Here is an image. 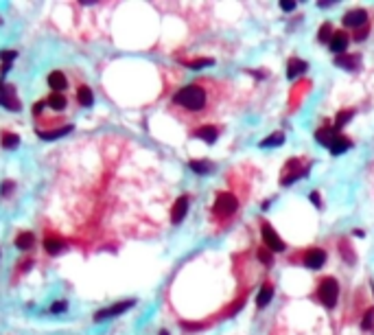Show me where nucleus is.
Listing matches in <instances>:
<instances>
[{
    "mask_svg": "<svg viewBox=\"0 0 374 335\" xmlns=\"http://www.w3.org/2000/svg\"><path fill=\"white\" fill-rule=\"evenodd\" d=\"M348 44H350L348 33H346V31H333L331 42H328V46H331V51H333V53L344 55V53H346V48H348Z\"/></svg>",
    "mask_w": 374,
    "mask_h": 335,
    "instance_id": "nucleus-10",
    "label": "nucleus"
},
{
    "mask_svg": "<svg viewBox=\"0 0 374 335\" xmlns=\"http://www.w3.org/2000/svg\"><path fill=\"white\" fill-rule=\"evenodd\" d=\"M192 136L195 138H201V140H206V142H212L217 140V136H219V129L214 127V125H203V127H197V129H192Z\"/></svg>",
    "mask_w": 374,
    "mask_h": 335,
    "instance_id": "nucleus-14",
    "label": "nucleus"
},
{
    "mask_svg": "<svg viewBox=\"0 0 374 335\" xmlns=\"http://www.w3.org/2000/svg\"><path fill=\"white\" fill-rule=\"evenodd\" d=\"M350 147H353V140L348 138V136H335V140L331 142V147H328V149H331V153L333 156H339V153H344V151H348Z\"/></svg>",
    "mask_w": 374,
    "mask_h": 335,
    "instance_id": "nucleus-17",
    "label": "nucleus"
},
{
    "mask_svg": "<svg viewBox=\"0 0 374 335\" xmlns=\"http://www.w3.org/2000/svg\"><path fill=\"white\" fill-rule=\"evenodd\" d=\"M15 245H18L20 250H29L31 245H35V237H33V232H20L18 237H15Z\"/></svg>",
    "mask_w": 374,
    "mask_h": 335,
    "instance_id": "nucleus-21",
    "label": "nucleus"
},
{
    "mask_svg": "<svg viewBox=\"0 0 374 335\" xmlns=\"http://www.w3.org/2000/svg\"><path fill=\"white\" fill-rule=\"evenodd\" d=\"M344 26H348V29H357V31H359V26H361V29L368 26V11L366 9L348 11V13L344 15Z\"/></svg>",
    "mask_w": 374,
    "mask_h": 335,
    "instance_id": "nucleus-8",
    "label": "nucleus"
},
{
    "mask_svg": "<svg viewBox=\"0 0 374 335\" xmlns=\"http://www.w3.org/2000/svg\"><path fill=\"white\" fill-rule=\"evenodd\" d=\"M361 329L368 331V333H374V307H372V309H368L364 314V318H361Z\"/></svg>",
    "mask_w": 374,
    "mask_h": 335,
    "instance_id": "nucleus-23",
    "label": "nucleus"
},
{
    "mask_svg": "<svg viewBox=\"0 0 374 335\" xmlns=\"http://www.w3.org/2000/svg\"><path fill=\"white\" fill-rule=\"evenodd\" d=\"M186 211H188V197L182 195L178 202H175V206H173L171 222H173V223H180V222H182V219L186 217Z\"/></svg>",
    "mask_w": 374,
    "mask_h": 335,
    "instance_id": "nucleus-16",
    "label": "nucleus"
},
{
    "mask_svg": "<svg viewBox=\"0 0 374 335\" xmlns=\"http://www.w3.org/2000/svg\"><path fill=\"white\" fill-rule=\"evenodd\" d=\"M188 68H203V66H212V59H197V62H186Z\"/></svg>",
    "mask_w": 374,
    "mask_h": 335,
    "instance_id": "nucleus-31",
    "label": "nucleus"
},
{
    "mask_svg": "<svg viewBox=\"0 0 374 335\" xmlns=\"http://www.w3.org/2000/svg\"><path fill=\"white\" fill-rule=\"evenodd\" d=\"M160 335H169V333L167 331H160Z\"/></svg>",
    "mask_w": 374,
    "mask_h": 335,
    "instance_id": "nucleus-35",
    "label": "nucleus"
},
{
    "mask_svg": "<svg viewBox=\"0 0 374 335\" xmlns=\"http://www.w3.org/2000/svg\"><path fill=\"white\" fill-rule=\"evenodd\" d=\"M0 106H4L11 112L20 110V99L15 95V88L11 84H2L0 86Z\"/></svg>",
    "mask_w": 374,
    "mask_h": 335,
    "instance_id": "nucleus-7",
    "label": "nucleus"
},
{
    "mask_svg": "<svg viewBox=\"0 0 374 335\" xmlns=\"http://www.w3.org/2000/svg\"><path fill=\"white\" fill-rule=\"evenodd\" d=\"M353 116H355V112H353V110H346V112H339V114H337V118H335V125H333L335 131H339V129H342L344 125L348 123V120L353 118Z\"/></svg>",
    "mask_w": 374,
    "mask_h": 335,
    "instance_id": "nucleus-24",
    "label": "nucleus"
},
{
    "mask_svg": "<svg viewBox=\"0 0 374 335\" xmlns=\"http://www.w3.org/2000/svg\"><path fill=\"white\" fill-rule=\"evenodd\" d=\"M326 263V252L322 248H309L300 254V265L309 267V270H320Z\"/></svg>",
    "mask_w": 374,
    "mask_h": 335,
    "instance_id": "nucleus-6",
    "label": "nucleus"
},
{
    "mask_svg": "<svg viewBox=\"0 0 374 335\" xmlns=\"http://www.w3.org/2000/svg\"><path fill=\"white\" fill-rule=\"evenodd\" d=\"M280 7L284 11H291V9H295V2H287V0H284V2H280Z\"/></svg>",
    "mask_w": 374,
    "mask_h": 335,
    "instance_id": "nucleus-34",
    "label": "nucleus"
},
{
    "mask_svg": "<svg viewBox=\"0 0 374 335\" xmlns=\"http://www.w3.org/2000/svg\"><path fill=\"white\" fill-rule=\"evenodd\" d=\"M77 101H79V106L90 108L94 103V95H92V90L88 86H79L77 88Z\"/></svg>",
    "mask_w": 374,
    "mask_h": 335,
    "instance_id": "nucleus-18",
    "label": "nucleus"
},
{
    "mask_svg": "<svg viewBox=\"0 0 374 335\" xmlns=\"http://www.w3.org/2000/svg\"><path fill=\"white\" fill-rule=\"evenodd\" d=\"M359 62L361 59L357 57V55H337V57H335V64L344 66L346 70H355L357 66H359Z\"/></svg>",
    "mask_w": 374,
    "mask_h": 335,
    "instance_id": "nucleus-19",
    "label": "nucleus"
},
{
    "mask_svg": "<svg viewBox=\"0 0 374 335\" xmlns=\"http://www.w3.org/2000/svg\"><path fill=\"white\" fill-rule=\"evenodd\" d=\"M190 169H192L195 173H199V175H206V173L212 171V164L206 162V160H192V162H190Z\"/></svg>",
    "mask_w": 374,
    "mask_h": 335,
    "instance_id": "nucleus-25",
    "label": "nucleus"
},
{
    "mask_svg": "<svg viewBox=\"0 0 374 335\" xmlns=\"http://www.w3.org/2000/svg\"><path fill=\"white\" fill-rule=\"evenodd\" d=\"M372 292H374V289H372Z\"/></svg>",
    "mask_w": 374,
    "mask_h": 335,
    "instance_id": "nucleus-36",
    "label": "nucleus"
},
{
    "mask_svg": "<svg viewBox=\"0 0 374 335\" xmlns=\"http://www.w3.org/2000/svg\"><path fill=\"white\" fill-rule=\"evenodd\" d=\"M48 86H51L55 92L62 95L66 88H68V79H66V75L62 73V70H53V73L48 75Z\"/></svg>",
    "mask_w": 374,
    "mask_h": 335,
    "instance_id": "nucleus-13",
    "label": "nucleus"
},
{
    "mask_svg": "<svg viewBox=\"0 0 374 335\" xmlns=\"http://www.w3.org/2000/svg\"><path fill=\"white\" fill-rule=\"evenodd\" d=\"M282 138H284V134H282V131H278V134H274V136H267V138L261 142V147H269V145H280V142H282Z\"/></svg>",
    "mask_w": 374,
    "mask_h": 335,
    "instance_id": "nucleus-27",
    "label": "nucleus"
},
{
    "mask_svg": "<svg viewBox=\"0 0 374 335\" xmlns=\"http://www.w3.org/2000/svg\"><path fill=\"white\" fill-rule=\"evenodd\" d=\"M230 88L223 81L217 79H197L192 84L180 88L171 97V114L184 125L190 127H203V125H212L210 120L217 116L228 103Z\"/></svg>",
    "mask_w": 374,
    "mask_h": 335,
    "instance_id": "nucleus-1",
    "label": "nucleus"
},
{
    "mask_svg": "<svg viewBox=\"0 0 374 335\" xmlns=\"http://www.w3.org/2000/svg\"><path fill=\"white\" fill-rule=\"evenodd\" d=\"M2 138H4V140H2V145L7 147V149H13V147H18V142H20V138H18L15 134H4Z\"/></svg>",
    "mask_w": 374,
    "mask_h": 335,
    "instance_id": "nucleus-28",
    "label": "nucleus"
},
{
    "mask_svg": "<svg viewBox=\"0 0 374 335\" xmlns=\"http://www.w3.org/2000/svg\"><path fill=\"white\" fill-rule=\"evenodd\" d=\"M70 129H73V125H64L62 129H53V131H37V134H40L44 140H55V138H59V136H66Z\"/></svg>",
    "mask_w": 374,
    "mask_h": 335,
    "instance_id": "nucleus-22",
    "label": "nucleus"
},
{
    "mask_svg": "<svg viewBox=\"0 0 374 335\" xmlns=\"http://www.w3.org/2000/svg\"><path fill=\"white\" fill-rule=\"evenodd\" d=\"M335 136H337V131H335V127L328 123V120H324V125L315 131L317 142H320V145H326V147H331V142L335 140Z\"/></svg>",
    "mask_w": 374,
    "mask_h": 335,
    "instance_id": "nucleus-11",
    "label": "nucleus"
},
{
    "mask_svg": "<svg viewBox=\"0 0 374 335\" xmlns=\"http://www.w3.org/2000/svg\"><path fill=\"white\" fill-rule=\"evenodd\" d=\"M64 309H66V303H57V305H53V307H51L53 314H59V311H64Z\"/></svg>",
    "mask_w": 374,
    "mask_h": 335,
    "instance_id": "nucleus-33",
    "label": "nucleus"
},
{
    "mask_svg": "<svg viewBox=\"0 0 374 335\" xmlns=\"http://www.w3.org/2000/svg\"><path fill=\"white\" fill-rule=\"evenodd\" d=\"M309 70V64L304 62V59H298V57H291L287 62V77L289 79H293V77H298L302 73H306Z\"/></svg>",
    "mask_w": 374,
    "mask_h": 335,
    "instance_id": "nucleus-15",
    "label": "nucleus"
},
{
    "mask_svg": "<svg viewBox=\"0 0 374 335\" xmlns=\"http://www.w3.org/2000/svg\"><path fill=\"white\" fill-rule=\"evenodd\" d=\"M258 259L265 263V265H272V263H274V254L267 248H261V250H258Z\"/></svg>",
    "mask_w": 374,
    "mask_h": 335,
    "instance_id": "nucleus-30",
    "label": "nucleus"
},
{
    "mask_svg": "<svg viewBox=\"0 0 374 335\" xmlns=\"http://www.w3.org/2000/svg\"><path fill=\"white\" fill-rule=\"evenodd\" d=\"M136 300H127V303H116V305H112V307H107V309H101V311H96V316H94V320H103V318H114V316H120V314H125L127 309H131L134 307Z\"/></svg>",
    "mask_w": 374,
    "mask_h": 335,
    "instance_id": "nucleus-9",
    "label": "nucleus"
},
{
    "mask_svg": "<svg viewBox=\"0 0 374 335\" xmlns=\"http://www.w3.org/2000/svg\"><path fill=\"white\" fill-rule=\"evenodd\" d=\"M272 298H274V283L265 281L261 287V292H258V296H256V307L263 309V307H267L269 303H272Z\"/></svg>",
    "mask_w": 374,
    "mask_h": 335,
    "instance_id": "nucleus-12",
    "label": "nucleus"
},
{
    "mask_svg": "<svg viewBox=\"0 0 374 335\" xmlns=\"http://www.w3.org/2000/svg\"><path fill=\"white\" fill-rule=\"evenodd\" d=\"M239 213V200L228 193V191H223V193L217 195V200H214V204L210 208V215H212V222L219 223V226H225V223H230L234 219V215Z\"/></svg>",
    "mask_w": 374,
    "mask_h": 335,
    "instance_id": "nucleus-2",
    "label": "nucleus"
},
{
    "mask_svg": "<svg viewBox=\"0 0 374 335\" xmlns=\"http://www.w3.org/2000/svg\"><path fill=\"white\" fill-rule=\"evenodd\" d=\"M44 245H46V252H48V254H59V252L64 250V241H59V239H51V237L44 241Z\"/></svg>",
    "mask_w": 374,
    "mask_h": 335,
    "instance_id": "nucleus-26",
    "label": "nucleus"
},
{
    "mask_svg": "<svg viewBox=\"0 0 374 335\" xmlns=\"http://www.w3.org/2000/svg\"><path fill=\"white\" fill-rule=\"evenodd\" d=\"M311 202H313V204H315L317 208H322V202H320V195H317V191H313V193H311Z\"/></svg>",
    "mask_w": 374,
    "mask_h": 335,
    "instance_id": "nucleus-32",
    "label": "nucleus"
},
{
    "mask_svg": "<svg viewBox=\"0 0 374 335\" xmlns=\"http://www.w3.org/2000/svg\"><path fill=\"white\" fill-rule=\"evenodd\" d=\"M331 33H333V26L326 22V24L320 29V37H317V40H320V42H331Z\"/></svg>",
    "mask_w": 374,
    "mask_h": 335,
    "instance_id": "nucleus-29",
    "label": "nucleus"
},
{
    "mask_svg": "<svg viewBox=\"0 0 374 335\" xmlns=\"http://www.w3.org/2000/svg\"><path fill=\"white\" fill-rule=\"evenodd\" d=\"M44 103H46V106L51 108V110H57V112H62V110H64L66 106H68V101H66V97H64V95H59V92H55V95H51V97H48V101H44Z\"/></svg>",
    "mask_w": 374,
    "mask_h": 335,
    "instance_id": "nucleus-20",
    "label": "nucleus"
},
{
    "mask_svg": "<svg viewBox=\"0 0 374 335\" xmlns=\"http://www.w3.org/2000/svg\"><path fill=\"white\" fill-rule=\"evenodd\" d=\"M261 234H263V245L269 252H284V241L278 237V232L274 230V226L269 222H261Z\"/></svg>",
    "mask_w": 374,
    "mask_h": 335,
    "instance_id": "nucleus-5",
    "label": "nucleus"
},
{
    "mask_svg": "<svg viewBox=\"0 0 374 335\" xmlns=\"http://www.w3.org/2000/svg\"><path fill=\"white\" fill-rule=\"evenodd\" d=\"M315 298H317V303H322L326 309H333L339 300V283L335 281L333 276L320 278L317 287H315Z\"/></svg>",
    "mask_w": 374,
    "mask_h": 335,
    "instance_id": "nucleus-4",
    "label": "nucleus"
},
{
    "mask_svg": "<svg viewBox=\"0 0 374 335\" xmlns=\"http://www.w3.org/2000/svg\"><path fill=\"white\" fill-rule=\"evenodd\" d=\"M311 169V160L309 156H295V158H289L284 162L282 171H280V184L282 186H289L293 182H298L300 178H304Z\"/></svg>",
    "mask_w": 374,
    "mask_h": 335,
    "instance_id": "nucleus-3",
    "label": "nucleus"
}]
</instances>
